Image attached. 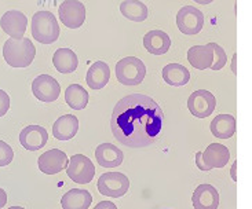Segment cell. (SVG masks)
<instances>
[{
	"label": "cell",
	"mask_w": 252,
	"mask_h": 209,
	"mask_svg": "<svg viewBox=\"0 0 252 209\" xmlns=\"http://www.w3.org/2000/svg\"><path fill=\"white\" fill-rule=\"evenodd\" d=\"M7 204V194L4 190L0 187V209L3 208L4 205Z\"/></svg>",
	"instance_id": "cell-32"
},
{
	"label": "cell",
	"mask_w": 252,
	"mask_h": 209,
	"mask_svg": "<svg viewBox=\"0 0 252 209\" xmlns=\"http://www.w3.org/2000/svg\"><path fill=\"white\" fill-rule=\"evenodd\" d=\"M217 108L215 96L207 90H197L189 96L188 99V109L190 113L197 119H207L214 113Z\"/></svg>",
	"instance_id": "cell-8"
},
{
	"label": "cell",
	"mask_w": 252,
	"mask_h": 209,
	"mask_svg": "<svg viewBox=\"0 0 252 209\" xmlns=\"http://www.w3.org/2000/svg\"><path fill=\"white\" fill-rule=\"evenodd\" d=\"M32 92L39 101L54 102L61 94V86L50 74H40L32 83Z\"/></svg>",
	"instance_id": "cell-10"
},
{
	"label": "cell",
	"mask_w": 252,
	"mask_h": 209,
	"mask_svg": "<svg viewBox=\"0 0 252 209\" xmlns=\"http://www.w3.org/2000/svg\"><path fill=\"white\" fill-rule=\"evenodd\" d=\"M236 171H237V161L233 162L232 171H230V175H232V179L234 180V182L237 180V174H236Z\"/></svg>",
	"instance_id": "cell-33"
},
{
	"label": "cell",
	"mask_w": 252,
	"mask_h": 209,
	"mask_svg": "<svg viewBox=\"0 0 252 209\" xmlns=\"http://www.w3.org/2000/svg\"><path fill=\"white\" fill-rule=\"evenodd\" d=\"M212 47H214V54H215V58H214V65H212V70H220L226 65L227 62V55H226L225 50L220 47L217 43H212Z\"/></svg>",
	"instance_id": "cell-27"
},
{
	"label": "cell",
	"mask_w": 252,
	"mask_h": 209,
	"mask_svg": "<svg viewBox=\"0 0 252 209\" xmlns=\"http://www.w3.org/2000/svg\"><path fill=\"white\" fill-rule=\"evenodd\" d=\"M53 63L60 73H73L79 66V58L70 48H58L53 57Z\"/></svg>",
	"instance_id": "cell-22"
},
{
	"label": "cell",
	"mask_w": 252,
	"mask_h": 209,
	"mask_svg": "<svg viewBox=\"0 0 252 209\" xmlns=\"http://www.w3.org/2000/svg\"><path fill=\"white\" fill-rule=\"evenodd\" d=\"M110 79V69L106 62L96 61L90 66L89 72H87V77L86 81L89 84L90 88L93 90H102Z\"/></svg>",
	"instance_id": "cell-20"
},
{
	"label": "cell",
	"mask_w": 252,
	"mask_h": 209,
	"mask_svg": "<svg viewBox=\"0 0 252 209\" xmlns=\"http://www.w3.org/2000/svg\"><path fill=\"white\" fill-rule=\"evenodd\" d=\"M95 158L103 168H115L122 165L124 154L120 149L112 143H101L95 149Z\"/></svg>",
	"instance_id": "cell-17"
},
{
	"label": "cell",
	"mask_w": 252,
	"mask_h": 209,
	"mask_svg": "<svg viewBox=\"0 0 252 209\" xmlns=\"http://www.w3.org/2000/svg\"><path fill=\"white\" fill-rule=\"evenodd\" d=\"M120 11L126 18L134 22H142L148 18V7L139 0H124L120 4Z\"/></svg>",
	"instance_id": "cell-26"
},
{
	"label": "cell",
	"mask_w": 252,
	"mask_h": 209,
	"mask_svg": "<svg viewBox=\"0 0 252 209\" xmlns=\"http://www.w3.org/2000/svg\"><path fill=\"white\" fill-rule=\"evenodd\" d=\"M0 27L11 39L21 40L24 39V33L27 32L28 18L25 14L18 10H10L3 14L0 20Z\"/></svg>",
	"instance_id": "cell-11"
},
{
	"label": "cell",
	"mask_w": 252,
	"mask_h": 209,
	"mask_svg": "<svg viewBox=\"0 0 252 209\" xmlns=\"http://www.w3.org/2000/svg\"><path fill=\"white\" fill-rule=\"evenodd\" d=\"M196 164H197V167L201 171H205L204 161H203V151H198L197 154H196Z\"/></svg>",
	"instance_id": "cell-31"
},
{
	"label": "cell",
	"mask_w": 252,
	"mask_h": 209,
	"mask_svg": "<svg viewBox=\"0 0 252 209\" xmlns=\"http://www.w3.org/2000/svg\"><path fill=\"white\" fill-rule=\"evenodd\" d=\"M79 131V120L73 115L61 116L53 125V135L58 141H70Z\"/></svg>",
	"instance_id": "cell-18"
},
{
	"label": "cell",
	"mask_w": 252,
	"mask_h": 209,
	"mask_svg": "<svg viewBox=\"0 0 252 209\" xmlns=\"http://www.w3.org/2000/svg\"><path fill=\"white\" fill-rule=\"evenodd\" d=\"M191 203L194 209H218L219 193L211 184H200L191 196Z\"/></svg>",
	"instance_id": "cell-15"
},
{
	"label": "cell",
	"mask_w": 252,
	"mask_h": 209,
	"mask_svg": "<svg viewBox=\"0 0 252 209\" xmlns=\"http://www.w3.org/2000/svg\"><path fill=\"white\" fill-rule=\"evenodd\" d=\"M60 20L66 28L77 29L86 21V7L79 0H65L58 8Z\"/></svg>",
	"instance_id": "cell-9"
},
{
	"label": "cell",
	"mask_w": 252,
	"mask_h": 209,
	"mask_svg": "<svg viewBox=\"0 0 252 209\" xmlns=\"http://www.w3.org/2000/svg\"><path fill=\"white\" fill-rule=\"evenodd\" d=\"M14 151L11 146L6 142L0 141V167H6L13 161Z\"/></svg>",
	"instance_id": "cell-28"
},
{
	"label": "cell",
	"mask_w": 252,
	"mask_h": 209,
	"mask_svg": "<svg viewBox=\"0 0 252 209\" xmlns=\"http://www.w3.org/2000/svg\"><path fill=\"white\" fill-rule=\"evenodd\" d=\"M232 70H233V73L237 74V54L233 55V60H232Z\"/></svg>",
	"instance_id": "cell-34"
},
{
	"label": "cell",
	"mask_w": 252,
	"mask_h": 209,
	"mask_svg": "<svg viewBox=\"0 0 252 209\" xmlns=\"http://www.w3.org/2000/svg\"><path fill=\"white\" fill-rule=\"evenodd\" d=\"M128 178L120 172H106L98 179V191L105 197L120 198L128 191Z\"/></svg>",
	"instance_id": "cell-5"
},
{
	"label": "cell",
	"mask_w": 252,
	"mask_h": 209,
	"mask_svg": "<svg viewBox=\"0 0 252 209\" xmlns=\"http://www.w3.org/2000/svg\"><path fill=\"white\" fill-rule=\"evenodd\" d=\"M146 76V66L136 57H126L117 62V81L123 86H138Z\"/></svg>",
	"instance_id": "cell-4"
},
{
	"label": "cell",
	"mask_w": 252,
	"mask_h": 209,
	"mask_svg": "<svg viewBox=\"0 0 252 209\" xmlns=\"http://www.w3.org/2000/svg\"><path fill=\"white\" fill-rule=\"evenodd\" d=\"M8 209H25V208H22V207H10Z\"/></svg>",
	"instance_id": "cell-35"
},
{
	"label": "cell",
	"mask_w": 252,
	"mask_h": 209,
	"mask_svg": "<svg viewBox=\"0 0 252 209\" xmlns=\"http://www.w3.org/2000/svg\"><path fill=\"white\" fill-rule=\"evenodd\" d=\"M214 47L212 43L203 44V46H193L188 51V61L191 66L198 70L211 69L214 65Z\"/></svg>",
	"instance_id": "cell-14"
},
{
	"label": "cell",
	"mask_w": 252,
	"mask_h": 209,
	"mask_svg": "<svg viewBox=\"0 0 252 209\" xmlns=\"http://www.w3.org/2000/svg\"><path fill=\"white\" fill-rule=\"evenodd\" d=\"M164 115L158 103L148 95L129 94L117 102L112 113L110 128L124 146L146 148L161 134Z\"/></svg>",
	"instance_id": "cell-1"
},
{
	"label": "cell",
	"mask_w": 252,
	"mask_h": 209,
	"mask_svg": "<svg viewBox=\"0 0 252 209\" xmlns=\"http://www.w3.org/2000/svg\"><path fill=\"white\" fill-rule=\"evenodd\" d=\"M212 135L218 139H229L236 134V119L232 115H219L211 121Z\"/></svg>",
	"instance_id": "cell-23"
},
{
	"label": "cell",
	"mask_w": 252,
	"mask_h": 209,
	"mask_svg": "<svg viewBox=\"0 0 252 209\" xmlns=\"http://www.w3.org/2000/svg\"><path fill=\"white\" fill-rule=\"evenodd\" d=\"M66 175L77 184H87L95 176V165L84 154H73L69 160Z\"/></svg>",
	"instance_id": "cell-6"
},
{
	"label": "cell",
	"mask_w": 252,
	"mask_h": 209,
	"mask_svg": "<svg viewBox=\"0 0 252 209\" xmlns=\"http://www.w3.org/2000/svg\"><path fill=\"white\" fill-rule=\"evenodd\" d=\"M89 92L80 84H70L65 91V101L73 110H83L89 105Z\"/></svg>",
	"instance_id": "cell-25"
},
{
	"label": "cell",
	"mask_w": 252,
	"mask_h": 209,
	"mask_svg": "<svg viewBox=\"0 0 252 209\" xmlns=\"http://www.w3.org/2000/svg\"><path fill=\"white\" fill-rule=\"evenodd\" d=\"M10 109V96L6 91L0 90V117L6 115Z\"/></svg>",
	"instance_id": "cell-29"
},
{
	"label": "cell",
	"mask_w": 252,
	"mask_h": 209,
	"mask_svg": "<svg viewBox=\"0 0 252 209\" xmlns=\"http://www.w3.org/2000/svg\"><path fill=\"white\" fill-rule=\"evenodd\" d=\"M93 203V197L87 190L72 189L61 198L62 209H89Z\"/></svg>",
	"instance_id": "cell-21"
},
{
	"label": "cell",
	"mask_w": 252,
	"mask_h": 209,
	"mask_svg": "<svg viewBox=\"0 0 252 209\" xmlns=\"http://www.w3.org/2000/svg\"><path fill=\"white\" fill-rule=\"evenodd\" d=\"M178 29L184 34H197L204 27V14L193 6L182 7L177 14Z\"/></svg>",
	"instance_id": "cell-7"
},
{
	"label": "cell",
	"mask_w": 252,
	"mask_h": 209,
	"mask_svg": "<svg viewBox=\"0 0 252 209\" xmlns=\"http://www.w3.org/2000/svg\"><path fill=\"white\" fill-rule=\"evenodd\" d=\"M37 165H39V169L43 174L55 175V174H60L61 171L68 168V155L60 149H51L39 157Z\"/></svg>",
	"instance_id": "cell-12"
},
{
	"label": "cell",
	"mask_w": 252,
	"mask_h": 209,
	"mask_svg": "<svg viewBox=\"0 0 252 209\" xmlns=\"http://www.w3.org/2000/svg\"><path fill=\"white\" fill-rule=\"evenodd\" d=\"M163 80L172 87H182L190 80V72L181 63H170L163 68Z\"/></svg>",
	"instance_id": "cell-24"
},
{
	"label": "cell",
	"mask_w": 252,
	"mask_h": 209,
	"mask_svg": "<svg viewBox=\"0 0 252 209\" xmlns=\"http://www.w3.org/2000/svg\"><path fill=\"white\" fill-rule=\"evenodd\" d=\"M94 209H117V207L112 201H101L99 204H96Z\"/></svg>",
	"instance_id": "cell-30"
},
{
	"label": "cell",
	"mask_w": 252,
	"mask_h": 209,
	"mask_svg": "<svg viewBox=\"0 0 252 209\" xmlns=\"http://www.w3.org/2000/svg\"><path fill=\"white\" fill-rule=\"evenodd\" d=\"M32 34L34 40L41 44H51L60 37V25L51 11L41 10L33 14L32 18Z\"/></svg>",
	"instance_id": "cell-3"
},
{
	"label": "cell",
	"mask_w": 252,
	"mask_h": 209,
	"mask_svg": "<svg viewBox=\"0 0 252 209\" xmlns=\"http://www.w3.org/2000/svg\"><path fill=\"white\" fill-rule=\"evenodd\" d=\"M143 46L153 55H164L171 47V39L163 30H150L143 37Z\"/></svg>",
	"instance_id": "cell-19"
},
{
	"label": "cell",
	"mask_w": 252,
	"mask_h": 209,
	"mask_svg": "<svg viewBox=\"0 0 252 209\" xmlns=\"http://www.w3.org/2000/svg\"><path fill=\"white\" fill-rule=\"evenodd\" d=\"M36 48L28 37L21 40L8 39L3 46L4 61L11 68H28L34 60Z\"/></svg>",
	"instance_id": "cell-2"
},
{
	"label": "cell",
	"mask_w": 252,
	"mask_h": 209,
	"mask_svg": "<svg viewBox=\"0 0 252 209\" xmlns=\"http://www.w3.org/2000/svg\"><path fill=\"white\" fill-rule=\"evenodd\" d=\"M229 160H230V151H229V149L220 143H211L203 153L205 171H211L214 168H223L225 165H227Z\"/></svg>",
	"instance_id": "cell-16"
},
{
	"label": "cell",
	"mask_w": 252,
	"mask_h": 209,
	"mask_svg": "<svg viewBox=\"0 0 252 209\" xmlns=\"http://www.w3.org/2000/svg\"><path fill=\"white\" fill-rule=\"evenodd\" d=\"M47 131L40 125H28L20 132L21 146L29 151L40 150L47 145Z\"/></svg>",
	"instance_id": "cell-13"
}]
</instances>
